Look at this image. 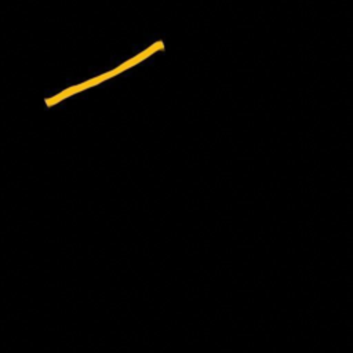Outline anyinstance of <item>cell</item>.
<instances>
[{"label": "cell", "instance_id": "cell-1", "mask_svg": "<svg viewBox=\"0 0 353 353\" xmlns=\"http://www.w3.org/2000/svg\"><path fill=\"white\" fill-rule=\"evenodd\" d=\"M113 74H116L114 70H113V72H109V73H106V74L98 76V77H95V79H92V80H90V81L81 83V84H79V85H73V87H70V88L62 91L61 94H58V95H55V97L47 99L46 103H47L48 106H51V105H54V103L62 101L63 98H66V97H69V95H72V94H74V92H79V91H81V90H84V88H88V87H91V85H94V84H97V83H99V81H103L105 79H108V77H110V76H113Z\"/></svg>", "mask_w": 353, "mask_h": 353}]
</instances>
